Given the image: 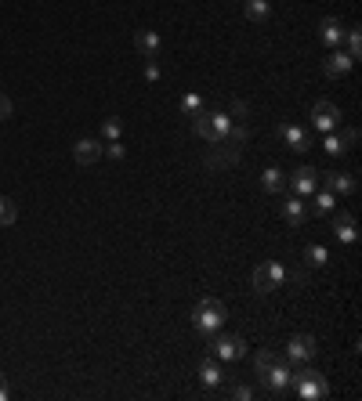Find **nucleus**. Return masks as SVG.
Here are the masks:
<instances>
[{
	"label": "nucleus",
	"mask_w": 362,
	"mask_h": 401,
	"mask_svg": "<svg viewBox=\"0 0 362 401\" xmlns=\"http://www.w3.org/2000/svg\"><path fill=\"white\" fill-rule=\"evenodd\" d=\"M192 322H196V333H203L207 340H214L217 329L225 326V304H221V300H214V297L199 300V304H196V311H192Z\"/></svg>",
	"instance_id": "nucleus-1"
},
{
	"label": "nucleus",
	"mask_w": 362,
	"mask_h": 401,
	"mask_svg": "<svg viewBox=\"0 0 362 401\" xmlns=\"http://www.w3.org/2000/svg\"><path fill=\"white\" fill-rule=\"evenodd\" d=\"M196 134L203 138V141H225V134H228V127H232V120L225 116V112H196Z\"/></svg>",
	"instance_id": "nucleus-2"
},
{
	"label": "nucleus",
	"mask_w": 362,
	"mask_h": 401,
	"mask_svg": "<svg viewBox=\"0 0 362 401\" xmlns=\"http://www.w3.org/2000/svg\"><path fill=\"white\" fill-rule=\"evenodd\" d=\"M290 383L297 387V394H301V398H311V401H319V398H326V394H329L326 376H319L316 369H301V373H297Z\"/></svg>",
	"instance_id": "nucleus-3"
},
{
	"label": "nucleus",
	"mask_w": 362,
	"mask_h": 401,
	"mask_svg": "<svg viewBox=\"0 0 362 401\" xmlns=\"http://www.w3.org/2000/svg\"><path fill=\"white\" fill-rule=\"evenodd\" d=\"M287 282V268L282 264H264V268H257L254 275H250V286H254L257 293H272V290H279V286Z\"/></svg>",
	"instance_id": "nucleus-4"
},
{
	"label": "nucleus",
	"mask_w": 362,
	"mask_h": 401,
	"mask_svg": "<svg viewBox=\"0 0 362 401\" xmlns=\"http://www.w3.org/2000/svg\"><path fill=\"white\" fill-rule=\"evenodd\" d=\"M246 355V344L243 336H214V358L217 362H235Z\"/></svg>",
	"instance_id": "nucleus-5"
},
{
	"label": "nucleus",
	"mask_w": 362,
	"mask_h": 401,
	"mask_svg": "<svg viewBox=\"0 0 362 401\" xmlns=\"http://www.w3.org/2000/svg\"><path fill=\"white\" fill-rule=\"evenodd\" d=\"M337 120H341V109L334 102H316V105H311V127H316V131L329 134L337 127Z\"/></svg>",
	"instance_id": "nucleus-6"
},
{
	"label": "nucleus",
	"mask_w": 362,
	"mask_h": 401,
	"mask_svg": "<svg viewBox=\"0 0 362 401\" xmlns=\"http://www.w3.org/2000/svg\"><path fill=\"white\" fill-rule=\"evenodd\" d=\"M287 358L290 362H311V358H316V340H311V336L308 333H301V336H293V340L287 344Z\"/></svg>",
	"instance_id": "nucleus-7"
},
{
	"label": "nucleus",
	"mask_w": 362,
	"mask_h": 401,
	"mask_svg": "<svg viewBox=\"0 0 362 401\" xmlns=\"http://www.w3.org/2000/svg\"><path fill=\"white\" fill-rule=\"evenodd\" d=\"M279 138L287 141V145H290L293 152H305V149H311V134L305 131V127H293V123H287V127H279Z\"/></svg>",
	"instance_id": "nucleus-8"
},
{
	"label": "nucleus",
	"mask_w": 362,
	"mask_h": 401,
	"mask_svg": "<svg viewBox=\"0 0 362 401\" xmlns=\"http://www.w3.org/2000/svg\"><path fill=\"white\" fill-rule=\"evenodd\" d=\"M235 159H239V149H235V145L221 149V141H214V149L207 152V167L210 170H221V167H232Z\"/></svg>",
	"instance_id": "nucleus-9"
},
{
	"label": "nucleus",
	"mask_w": 362,
	"mask_h": 401,
	"mask_svg": "<svg viewBox=\"0 0 362 401\" xmlns=\"http://www.w3.org/2000/svg\"><path fill=\"white\" fill-rule=\"evenodd\" d=\"M293 192L297 196H311V192H319V170H311V167H301L293 174Z\"/></svg>",
	"instance_id": "nucleus-10"
},
{
	"label": "nucleus",
	"mask_w": 362,
	"mask_h": 401,
	"mask_svg": "<svg viewBox=\"0 0 362 401\" xmlns=\"http://www.w3.org/2000/svg\"><path fill=\"white\" fill-rule=\"evenodd\" d=\"M73 159H76V163H98V159H102V145H98V141H94V138H84V141H76V145H73Z\"/></svg>",
	"instance_id": "nucleus-11"
},
{
	"label": "nucleus",
	"mask_w": 362,
	"mask_h": 401,
	"mask_svg": "<svg viewBox=\"0 0 362 401\" xmlns=\"http://www.w3.org/2000/svg\"><path fill=\"white\" fill-rule=\"evenodd\" d=\"M264 380H269V387H272V391H287V387H290V380H293V373H290V365L279 358V362L269 369V373H264Z\"/></svg>",
	"instance_id": "nucleus-12"
},
{
	"label": "nucleus",
	"mask_w": 362,
	"mask_h": 401,
	"mask_svg": "<svg viewBox=\"0 0 362 401\" xmlns=\"http://www.w3.org/2000/svg\"><path fill=\"white\" fill-rule=\"evenodd\" d=\"M352 66H355V58L348 55V51H334V55H329L326 58V76H348L352 73Z\"/></svg>",
	"instance_id": "nucleus-13"
},
{
	"label": "nucleus",
	"mask_w": 362,
	"mask_h": 401,
	"mask_svg": "<svg viewBox=\"0 0 362 401\" xmlns=\"http://www.w3.org/2000/svg\"><path fill=\"white\" fill-rule=\"evenodd\" d=\"M134 47H138V55L156 58V55H160V37H156L152 29H138V33H134Z\"/></svg>",
	"instance_id": "nucleus-14"
},
{
	"label": "nucleus",
	"mask_w": 362,
	"mask_h": 401,
	"mask_svg": "<svg viewBox=\"0 0 362 401\" xmlns=\"http://www.w3.org/2000/svg\"><path fill=\"white\" fill-rule=\"evenodd\" d=\"M355 138H359L355 127H352V131H344V134H334V131H329L323 145H326V152H329V156H341V152H348V145H352Z\"/></svg>",
	"instance_id": "nucleus-15"
},
{
	"label": "nucleus",
	"mask_w": 362,
	"mask_h": 401,
	"mask_svg": "<svg viewBox=\"0 0 362 401\" xmlns=\"http://www.w3.org/2000/svg\"><path fill=\"white\" fill-rule=\"evenodd\" d=\"M282 217H287V221L293 224V228H297V224H305L308 206L301 203V196H287V199H282Z\"/></svg>",
	"instance_id": "nucleus-16"
},
{
	"label": "nucleus",
	"mask_w": 362,
	"mask_h": 401,
	"mask_svg": "<svg viewBox=\"0 0 362 401\" xmlns=\"http://www.w3.org/2000/svg\"><path fill=\"white\" fill-rule=\"evenodd\" d=\"M326 192H334V196H355V178L352 174H326Z\"/></svg>",
	"instance_id": "nucleus-17"
},
{
	"label": "nucleus",
	"mask_w": 362,
	"mask_h": 401,
	"mask_svg": "<svg viewBox=\"0 0 362 401\" xmlns=\"http://www.w3.org/2000/svg\"><path fill=\"white\" fill-rule=\"evenodd\" d=\"M199 380H203V387H207V391H214V387H221V383H225V373H221V365H217V362H203L199 365Z\"/></svg>",
	"instance_id": "nucleus-18"
},
{
	"label": "nucleus",
	"mask_w": 362,
	"mask_h": 401,
	"mask_svg": "<svg viewBox=\"0 0 362 401\" xmlns=\"http://www.w3.org/2000/svg\"><path fill=\"white\" fill-rule=\"evenodd\" d=\"M334 235L341 243H355V217L352 214H337L334 217Z\"/></svg>",
	"instance_id": "nucleus-19"
},
{
	"label": "nucleus",
	"mask_w": 362,
	"mask_h": 401,
	"mask_svg": "<svg viewBox=\"0 0 362 401\" xmlns=\"http://www.w3.org/2000/svg\"><path fill=\"white\" fill-rule=\"evenodd\" d=\"M319 37H323L329 47H337V44L344 40V26H341L337 19H323V22H319Z\"/></svg>",
	"instance_id": "nucleus-20"
},
{
	"label": "nucleus",
	"mask_w": 362,
	"mask_h": 401,
	"mask_svg": "<svg viewBox=\"0 0 362 401\" xmlns=\"http://www.w3.org/2000/svg\"><path fill=\"white\" fill-rule=\"evenodd\" d=\"M261 185H264V192H272V196H279V192H282V185H287V178H282V170L269 167V170H264V178H261Z\"/></svg>",
	"instance_id": "nucleus-21"
},
{
	"label": "nucleus",
	"mask_w": 362,
	"mask_h": 401,
	"mask_svg": "<svg viewBox=\"0 0 362 401\" xmlns=\"http://www.w3.org/2000/svg\"><path fill=\"white\" fill-rule=\"evenodd\" d=\"M334 192H311V214H329L334 210Z\"/></svg>",
	"instance_id": "nucleus-22"
},
{
	"label": "nucleus",
	"mask_w": 362,
	"mask_h": 401,
	"mask_svg": "<svg viewBox=\"0 0 362 401\" xmlns=\"http://www.w3.org/2000/svg\"><path fill=\"white\" fill-rule=\"evenodd\" d=\"M269 0H246V19L250 22H264V19H269Z\"/></svg>",
	"instance_id": "nucleus-23"
},
{
	"label": "nucleus",
	"mask_w": 362,
	"mask_h": 401,
	"mask_svg": "<svg viewBox=\"0 0 362 401\" xmlns=\"http://www.w3.org/2000/svg\"><path fill=\"white\" fill-rule=\"evenodd\" d=\"M246 138H250L246 123H232V127H228V134H225V145H235V149H239Z\"/></svg>",
	"instance_id": "nucleus-24"
},
{
	"label": "nucleus",
	"mask_w": 362,
	"mask_h": 401,
	"mask_svg": "<svg viewBox=\"0 0 362 401\" xmlns=\"http://www.w3.org/2000/svg\"><path fill=\"white\" fill-rule=\"evenodd\" d=\"M326 261H329V253H326L323 246H308V250H305V264H308V268H323Z\"/></svg>",
	"instance_id": "nucleus-25"
},
{
	"label": "nucleus",
	"mask_w": 362,
	"mask_h": 401,
	"mask_svg": "<svg viewBox=\"0 0 362 401\" xmlns=\"http://www.w3.org/2000/svg\"><path fill=\"white\" fill-rule=\"evenodd\" d=\"M279 362V355H275V351H261V355L254 358V369H257V373L264 376V373H269V369Z\"/></svg>",
	"instance_id": "nucleus-26"
},
{
	"label": "nucleus",
	"mask_w": 362,
	"mask_h": 401,
	"mask_svg": "<svg viewBox=\"0 0 362 401\" xmlns=\"http://www.w3.org/2000/svg\"><path fill=\"white\" fill-rule=\"evenodd\" d=\"M15 224V203L11 199H0V228Z\"/></svg>",
	"instance_id": "nucleus-27"
},
{
	"label": "nucleus",
	"mask_w": 362,
	"mask_h": 401,
	"mask_svg": "<svg viewBox=\"0 0 362 401\" xmlns=\"http://www.w3.org/2000/svg\"><path fill=\"white\" fill-rule=\"evenodd\" d=\"M181 109L188 112V116H196V112H203V98H199V94H185V98H181Z\"/></svg>",
	"instance_id": "nucleus-28"
},
{
	"label": "nucleus",
	"mask_w": 362,
	"mask_h": 401,
	"mask_svg": "<svg viewBox=\"0 0 362 401\" xmlns=\"http://www.w3.org/2000/svg\"><path fill=\"white\" fill-rule=\"evenodd\" d=\"M102 134H105V141H120V120L109 116V120L102 123Z\"/></svg>",
	"instance_id": "nucleus-29"
},
{
	"label": "nucleus",
	"mask_w": 362,
	"mask_h": 401,
	"mask_svg": "<svg viewBox=\"0 0 362 401\" xmlns=\"http://www.w3.org/2000/svg\"><path fill=\"white\" fill-rule=\"evenodd\" d=\"M344 40H348V55H352V58H359V26L344 29Z\"/></svg>",
	"instance_id": "nucleus-30"
},
{
	"label": "nucleus",
	"mask_w": 362,
	"mask_h": 401,
	"mask_svg": "<svg viewBox=\"0 0 362 401\" xmlns=\"http://www.w3.org/2000/svg\"><path fill=\"white\" fill-rule=\"evenodd\" d=\"M228 394H232V398H239V401H250V398H254V391H250V387H243V383H235V387H228Z\"/></svg>",
	"instance_id": "nucleus-31"
},
{
	"label": "nucleus",
	"mask_w": 362,
	"mask_h": 401,
	"mask_svg": "<svg viewBox=\"0 0 362 401\" xmlns=\"http://www.w3.org/2000/svg\"><path fill=\"white\" fill-rule=\"evenodd\" d=\"M145 80H149V84H156V80H160V66H156V58H149V66H145Z\"/></svg>",
	"instance_id": "nucleus-32"
},
{
	"label": "nucleus",
	"mask_w": 362,
	"mask_h": 401,
	"mask_svg": "<svg viewBox=\"0 0 362 401\" xmlns=\"http://www.w3.org/2000/svg\"><path fill=\"white\" fill-rule=\"evenodd\" d=\"M8 116H11V98L0 94V120H8Z\"/></svg>",
	"instance_id": "nucleus-33"
},
{
	"label": "nucleus",
	"mask_w": 362,
	"mask_h": 401,
	"mask_svg": "<svg viewBox=\"0 0 362 401\" xmlns=\"http://www.w3.org/2000/svg\"><path fill=\"white\" fill-rule=\"evenodd\" d=\"M109 156H113V159H123V145H120V141H109Z\"/></svg>",
	"instance_id": "nucleus-34"
},
{
	"label": "nucleus",
	"mask_w": 362,
	"mask_h": 401,
	"mask_svg": "<svg viewBox=\"0 0 362 401\" xmlns=\"http://www.w3.org/2000/svg\"><path fill=\"white\" fill-rule=\"evenodd\" d=\"M11 391H8V380H4V373H0V401H4Z\"/></svg>",
	"instance_id": "nucleus-35"
}]
</instances>
